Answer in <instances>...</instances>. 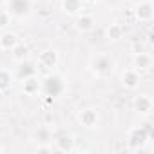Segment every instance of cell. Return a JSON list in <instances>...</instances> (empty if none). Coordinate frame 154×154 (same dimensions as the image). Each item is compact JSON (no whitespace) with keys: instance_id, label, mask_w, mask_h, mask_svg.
<instances>
[{"instance_id":"15","label":"cell","mask_w":154,"mask_h":154,"mask_svg":"<svg viewBox=\"0 0 154 154\" xmlns=\"http://www.w3.org/2000/svg\"><path fill=\"white\" fill-rule=\"evenodd\" d=\"M123 35H125V27H123L122 24H118V22L109 24V26H107V29H105V36H107L109 40H112V42H116V40L123 38Z\"/></svg>"},{"instance_id":"7","label":"cell","mask_w":154,"mask_h":154,"mask_svg":"<svg viewBox=\"0 0 154 154\" xmlns=\"http://www.w3.org/2000/svg\"><path fill=\"white\" fill-rule=\"evenodd\" d=\"M78 122H80V125H84L85 129H94V127H98V123H100V114H98L96 109H84V111H80V114H78Z\"/></svg>"},{"instance_id":"10","label":"cell","mask_w":154,"mask_h":154,"mask_svg":"<svg viewBox=\"0 0 154 154\" xmlns=\"http://www.w3.org/2000/svg\"><path fill=\"white\" fill-rule=\"evenodd\" d=\"M134 107H136V111H138L140 114L147 116V114L152 112L154 103H152V98H150L149 94H140V96H136V100H134Z\"/></svg>"},{"instance_id":"12","label":"cell","mask_w":154,"mask_h":154,"mask_svg":"<svg viewBox=\"0 0 154 154\" xmlns=\"http://www.w3.org/2000/svg\"><path fill=\"white\" fill-rule=\"evenodd\" d=\"M22 91H24V94H27V96L38 94V91H40V78H38L36 74L29 76V78H24V80H22Z\"/></svg>"},{"instance_id":"23","label":"cell","mask_w":154,"mask_h":154,"mask_svg":"<svg viewBox=\"0 0 154 154\" xmlns=\"http://www.w3.org/2000/svg\"><path fill=\"white\" fill-rule=\"evenodd\" d=\"M141 51H145V45L141 42H134L132 44V53H141Z\"/></svg>"},{"instance_id":"25","label":"cell","mask_w":154,"mask_h":154,"mask_svg":"<svg viewBox=\"0 0 154 154\" xmlns=\"http://www.w3.org/2000/svg\"><path fill=\"white\" fill-rule=\"evenodd\" d=\"M89 2H96V0H89Z\"/></svg>"},{"instance_id":"6","label":"cell","mask_w":154,"mask_h":154,"mask_svg":"<svg viewBox=\"0 0 154 154\" xmlns=\"http://www.w3.org/2000/svg\"><path fill=\"white\" fill-rule=\"evenodd\" d=\"M58 60H60V56H58L56 49H45L38 56V65L44 67V69H47V71H53L58 65Z\"/></svg>"},{"instance_id":"20","label":"cell","mask_w":154,"mask_h":154,"mask_svg":"<svg viewBox=\"0 0 154 154\" xmlns=\"http://www.w3.org/2000/svg\"><path fill=\"white\" fill-rule=\"evenodd\" d=\"M35 138H36L38 143H47V141L53 138V132H51L49 127H40V129L35 132Z\"/></svg>"},{"instance_id":"8","label":"cell","mask_w":154,"mask_h":154,"mask_svg":"<svg viewBox=\"0 0 154 154\" xmlns=\"http://www.w3.org/2000/svg\"><path fill=\"white\" fill-rule=\"evenodd\" d=\"M134 17L140 22H150L154 17V4L150 0H145V2H140L134 9Z\"/></svg>"},{"instance_id":"9","label":"cell","mask_w":154,"mask_h":154,"mask_svg":"<svg viewBox=\"0 0 154 154\" xmlns=\"http://www.w3.org/2000/svg\"><path fill=\"white\" fill-rule=\"evenodd\" d=\"M94 26H96V20H94L93 15H84V13H80L78 17H76V20H74V27L78 29L80 33H89V31L94 29Z\"/></svg>"},{"instance_id":"18","label":"cell","mask_w":154,"mask_h":154,"mask_svg":"<svg viewBox=\"0 0 154 154\" xmlns=\"http://www.w3.org/2000/svg\"><path fill=\"white\" fill-rule=\"evenodd\" d=\"M11 56H13V60L15 62H24V60H27V56H29V47L26 45V44H17L13 49H11Z\"/></svg>"},{"instance_id":"3","label":"cell","mask_w":154,"mask_h":154,"mask_svg":"<svg viewBox=\"0 0 154 154\" xmlns=\"http://www.w3.org/2000/svg\"><path fill=\"white\" fill-rule=\"evenodd\" d=\"M152 136V131L149 127V123L145 125H138V127H132L129 132H127V143L132 150H140L147 145V141L150 140Z\"/></svg>"},{"instance_id":"24","label":"cell","mask_w":154,"mask_h":154,"mask_svg":"<svg viewBox=\"0 0 154 154\" xmlns=\"http://www.w3.org/2000/svg\"><path fill=\"white\" fill-rule=\"evenodd\" d=\"M0 152H4V149H2V147H0Z\"/></svg>"},{"instance_id":"14","label":"cell","mask_w":154,"mask_h":154,"mask_svg":"<svg viewBox=\"0 0 154 154\" xmlns=\"http://www.w3.org/2000/svg\"><path fill=\"white\" fill-rule=\"evenodd\" d=\"M132 65H134V69H138V71L149 69V67L152 65V56H150L147 51H141V53H134V58H132Z\"/></svg>"},{"instance_id":"1","label":"cell","mask_w":154,"mask_h":154,"mask_svg":"<svg viewBox=\"0 0 154 154\" xmlns=\"http://www.w3.org/2000/svg\"><path fill=\"white\" fill-rule=\"evenodd\" d=\"M40 91H44L45 96L49 98H58L63 94L65 91V80H63V76L58 74V72H47L44 78L40 80Z\"/></svg>"},{"instance_id":"16","label":"cell","mask_w":154,"mask_h":154,"mask_svg":"<svg viewBox=\"0 0 154 154\" xmlns=\"http://www.w3.org/2000/svg\"><path fill=\"white\" fill-rule=\"evenodd\" d=\"M18 44V36L15 33H2L0 35V49L2 51H11L15 45Z\"/></svg>"},{"instance_id":"13","label":"cell","mask_w":154,"mask_h":154,"mask_svg":"<svg viewBox=\"0 0 154 154\" xmlns=\"http://www.w3.org/2000/svg\"><path fill=\"white\" fill-rule=\"evenodd\" d=\"M62 9L67 15L78 17L80 13H84V0H62Z\"/></svg>"},{"instance_id":"22","label":"cell","mask_w":154,"mask_h":154,"mask_svg":"<svg viewBox=\"0 0 154 154\" xmlns=\"http://www.w3.org/2000/svg\"><path fill=\"white\" fill-rule=\"evenodd\" d=\"M53 147L51 145H45V143H38V147H36V152H44V154H53Z\"/></svg>"},{"instance_id":"21","label":"cell","mask_w":154,"mask_h":154,"mask_svg":"<svg viewBox=\"0 0 154 154\" xmlns=\"http://www.w3.org/2000/svg\"><path fill=\"white\" fill-rule=\"evenodd\" d=\"M11 24V15L6 9H0V29H6Z\"/></svg>"},{"instance_id":"19","label":"cell","mask_w":154,"mask_h":154,"mask_svg":"<svg viewBox=\"0 0 154 154\" xmlns=\"http://www.w3.org/2000/svg\"><path fill=\"white\" fill-rule=\"evenodd\" d=\"M13 85V74L9 69L0 67V91H8Z\"/></svg>"},{"instance_id":"4","label":"cell","mask_w":154,"mask_h":154,"mask_svg":"<svg viewBox=\"0 0 154 154\" xmlns=\"http://www.w3.org/2000/svg\"><path fill=\"white\" fill-rule=\"evenodd\" d=\"M6 11L11 18H27L33 11V0H6Z\"/></svg>"},{"instance_id":"5","label":"cell","mask_w":154,"mask_h":154,"mask_svg":"<svg viewBox=\"0 0 154 154\" xmlns=\"http://www.w3.org/2000/svg\"><path fill=\"white\" fill-rule=\"evenodd\" d=\"M140 82H141V76H140V71H138V69L131 67V69H125V71L122 72V85H123L125 89L134 91V89L140 85Z\"/></svg>"},{"instance_id":"2","label":"cell","mask_w":154,"mask_h":154,"mask_svg":"<svg viewBox=\"0 0 154 154\" xmlns=\"http://www.w3.org/2000/svg\"><path fill=\"white\" fill-rule=\"evenodd\" d=\"M89 67H91V72L94 76H100V78H107V76L112 74L114 67H116V62L111 54L107 53H98L94 56H91V62H89Z\"/></svg>"},{"instance_id":"17","label":"cell","mask_w":154,"mask_h":154,"mask_svg":"<svg viewBox=\"0 0 154 154\" xmlns=\"http://www.w3.org/2000/svg\"><path fill=\"white\" fill-rule=\"evenodd\" d=\"M33 74H36V67L31 62H27V60L20 62V67L17 69V76H18V78L24 80V78H29V76H33Z\"/></svg>"},{"instance_id":"11","label":"cell","mask_w":154,"mask_h":154,"mask_svg":"<svg viewBox=\"0 0 154 154\" xmlns=\"http://www.w3.org/2000/svg\"><path fill=\"white\" fill-rule=\"evenodd\" d=\"M54 149L58 152H72L74 150V138L67 132L60 134L56 140H54Z\"/></svg>"}]
</instances>
